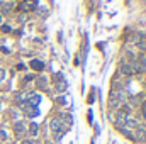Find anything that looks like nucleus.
Wrapping results in <instances>:
<instances>
[{
    "mask_svg": "<svg viewBox=\"0 0 146 144\" xmlns=\"http://www.w3.org/2000/svg\"><path fill=\"white\" fill-rule=\"evenodd\" d=\"M49 129H51L54 134H58V132L65 134L66 129H68V124H66L65 120H61V119H53V120L49 122Z\"/></svg>",
    "mask_w": 146,
    "mask_h": 144,
    "instance_id": "f257e3e1",
    "label": "nucleus"
},
{
    "mask_svg": "<svg viewBox=\"0 0 146 144\" xmlns=\"http://www.w3.org/2000/svg\"><path fill=\"white\" fill-rule=\"evenodd\" d=\"M39 102H41V95H37V93H27V100H26V104H27L29 107H37Z\"/></svg>",
    "mask_w": 146,
    "mask_h": 144,
    "instance_id": "f03ea898",
    "label": "nucleus"
},
{
    "mask_svg": "<svg viewBox=\"0 0 146 144\" xmlns=\"http://www.w3.org/2000/svg\"><path fill=\"white\" fill-rule=\"evenodd\" d=\"M37 2L36 0H29V2H22V3H19V9L22 10V12H33L34 9H36Z\"/></svg>",
    "mask_w": 146,
    "mask_h": 144,
    "instance_id": "7ed1b4c3",
    "label": "nucleus"
},
{
    "mask_svg": "<svg viewBox=\"0 0 146 144\" xmlns=\"http://www.w3.org/2000/svg\"><path fill=\"white\" fill-rule=\"evenodd\" d=\"M14 131H15V136H17V137H22V136L27 132L26 124H24L22 120H19V122H15V124H14Z\"/></svg>",
    "mask_w": 146,
    "mask_h": 144,
    "instance_id": "20e7f679",
    "label": "nucleus"
},
{
    "mask_svg": "<svg viewBox=\"0 0 146 144\" xmlns=\"http://www.w3.org/2000/svg\"><path fill=\"white\" fill-rule=\"evenodd\" d=\"M121 73H122V75H127V76L134 75L133 63H126V61H122V63H121Z\"/></svg>",
    "mask_w": 146,
    "mask_h": 144,
    "instance_id": "39448f33",
    "label": "nucleus"
},
{
    "mask_svg": "<svg viewBox=\"0 0 146 144\" xmlns=\"http://www.w3.org/2000/svg\"><path fill=\"white\" fill-rule=\"evenodd\" d=\"M14 10V2H5L2 3V12L0 14H10Z\"/></svg>",
    "mask_w": 146,
    "mask_h": 144,
    "instance_id": "423d86ee",
    "label": "nucleus"
},
{
    "mask_svg": "<svg viewBox=\"0 0 146 144\" xmlns=\"http://www.w3.org/2000/svg\"><path fill=\"white\" fill-rule=\"evenodd\" d=\"M31 68H34L36 71H41L44 68V63L39 61V59H31Z\"/></svg>",
    "mask_w": 146,
    "mask_h": 144,
    "instance_id": "0eeeda50",
    "label": "nucleus"
},
{
    "mask_svg": "<svg viewBox=\"0 0 146 144\" xmlns=\"http://www.w3.org/2000/svg\"><path fill=\"white\" fill-rule=\"evenodd\" d=\"M37 131H39L37 124H36V122H31V126H29V132L33 134V137H36V136H37Z\"/></svg>",
    "mask_w": 146,
    "mask_h": 144,
    "instance_id": "6e6552de",
    "label": "nucleus"
},
{
    "mask_svg": "<svg viewBox=\"0 0 146 144\" xmlns=\"http://www.w3.org/2000/svg\"><path fill=\"white\" fill-rule=\"evenodd\" d=\"M56 88H58L60 92H63V90H66V81H65V80L61 78V81H58V83H56Z\"/></svg>",
    "mask_w": 146,
    "mask_h": 144,
    "instance_id": "1a4fd4ad",
    "label": "nucleus"
},
{
    "mask_svg": "<svg viewBox=\"0 0 146 144\" xmlns=\"http://www.w3.org/2000/svg\"><path fill=\"white\" fill-rule=\"evenodd\" d=\"M138 48L143 49V51H146V37H139V41H138Z\"/></svg>",
    "mask_w": 146,
    "mask_h": 144,
    "instance_id": "9d476101",
    "label": "nucleus"
},
{
    "mask_svg": "<svg viewBox=\"0 0 146 144\" xmlns=\"http://www.w3.org/2000/svg\"><path fill=\"white\" fill-rule=\"evenodd\" d=\"M0 29H2V32H3V34L12 32V27H10V26H7V24H5V26H0Z\"/></svg>",
    "mask_w": 146,
    "mask_h": 144,
    "instance_id": "9b49d317",
    "label": "nucleus"
},
{
    "mask_svg": "<svg viewBox=\"0 0 146 144\" xmlns=\"http://www.w3.org/2000/svg\"><path fill=\"white\" fill-rule=\"evenodd\" d=\"M5 76H7L5 68H0V81H3V80H5Z\"/></svg>",
    "mask_w": 146,
    "mask_h": 144,
    "instance_id": "f8f14e48",
    "label": "nucleus"
},
{
    "mask_svg": "<svg viewBox=\"0 0 146 144\" xmlns=\"http://www.w3.org/2000/svg\"><path fill=\"white\" fill-rule=\"evenodd\" d=\"M27 114H29L31 117H36L37 114H39V110H37V108H34V110H27Z\"/></svg>",
    "mask_w": 146,
    "mask_h": 144,
    "instance_id": "ddd939ff",
    "label": "nucleus"
},
{
    "mask_svg": "<svg viewBox=\"0 0 146 144\" xmlns=\"http://www.w3.org/2000/svg\"><path fill=\"white\" fill-rule=\"evenodd\" d=\"M0 139H7V131L5 129H0Z\"/></svg>",
    "mask_w": 146,
    "mask_h": 144,
    "instance_id": "4468645a",
    "label": "nucleus"
},
{
    "mask_svg": "<svg viewBox=\"0 0 146 144\" xmlns=\"http://www.w3.org/2000/svg\"><path fill=\"white\" fill-rule=\"evenodd\" d=\"M141 112H143V115L146 117V102L143 104V105H141Z\"/></svg>",
    "mask_w": 146,
    "mask_h": 144,
    "instance_id": "2eb2a0df",
    "label": "nucleus"
},
{
    "mask_svg": "<svg viewBox=\"0 0 146 144\" xmlns=\"http://www.w3.org/2000/svg\"><path fill=\"white\" fill-rule=\"evenodd\" d=\"M22 144H33V141H22Z\"/></svg>",
    "mask_w": 146,
    "mask_h": 144,
    "instance_id": "dca6fc26",
    "label": "nucleus"
},
{
    "mask_svg": "<svg viewBox=\"0 0 146 144\" xmlns=\"http://www.w3.org/2000/svg\"><path fill=\"white\" fill-rule=\"evenodd\" d=\"M0 26H2V14H0Z\"/></svg>",
    "mask_w": 146,
    "mask_h": 144,
    "instance_id": "f3484780",
    "label": "nucleus"
}]
</instances>
